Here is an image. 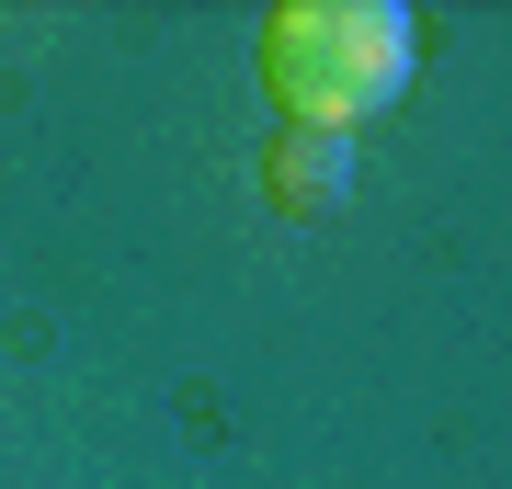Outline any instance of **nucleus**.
Masks as SVG:
<instances>
[{
	"label": "nucleus",
	"instance_id": "nucleus-1",
	"mask_svg": "<svg viewBox=\"0 0 512 489\" xmlns=\"http://www.w3.org/2000/svg\"><path fill=\"white\" fill-rule=\"evenodd\" d=\"M421 69V23L399 0H285L262 12V91L285 103V126L353 137L365 114H387Z\"/></svg>",
	"mask_w": 512,
	"mask_h": 489
},
{
	"label": "nucleus",
	"instance_id": "nucleus-2",
	"mask_svg": "<svg viewBox=\"0 0 512 489\" xmlns=\"http://www.w3.org/2000/svg\"><path fill=\"white\" fill-rule=\"evenodd\" d=\"M353 194V137H274V205H296V217H319V205Z\"/></svg>",
	"mask_w": 512,
	"mask_h": 489
}]
</instances>
